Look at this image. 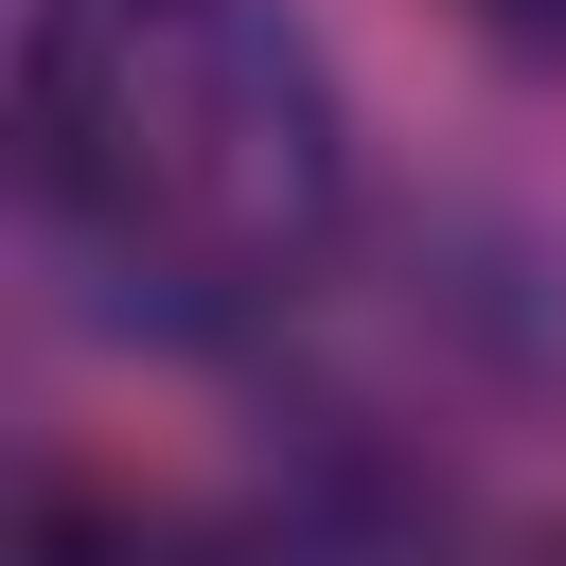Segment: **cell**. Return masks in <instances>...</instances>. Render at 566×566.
Instances as JSON below:
<instances>
[{
	"label": "cell",
	"mask_w": 566,
	"mask_h": 566,
	"mask_svg": "<svg viewBox=\"0 0 566 566\" xmlns=\"http://www.w3.org/2000/svg\"><path fill=\"white\" fill-rule=\"evenodd\" d=\"M548 566H566V548H548Z\"/></svg>",
	"instance_id": "obj_4"
},
{
	"label": "cell",
	"mask_w": 566,
	"mask_h": 566,
	"mask_svg": "<svg viewBox=\"0 0 566 566\" xmlns=\"http://www.w3.org/2000/svg\"><path fill=\"white\" fill-rule=\"evenodd\" d=\"M18 566H248L212 513H177V495H142V478H35V513H18Z\"/></svg>",
	"instance_id": "obj_2"
},
{
	"label": "cell",
	"mask_w": 566,
	"mask_h": 566,
	"mask_svg": "<svg viewBox=\"0 0 566 566\" xmlns=\"http://www.w3.org/2000/svg\"><path fill=\"white\" fill-rule=\"evenodd\" d=\"M478 35H513V53H566V0H460Z\"/></svg>",
	"instance_id": "obj_3"
},
{
	"label": "cell",
	"mask_w": 566,
	"mask_h": 566,
	"mask_svg": "<svg viewBox=\"0 0 566 566\" xmlns=\"http://www.w3.org/2000/svg\"><path fill=\"white\" fill-rule=\"evenodd\" d=\"M18 177L53 248L159 336L283 318L354 230V124L283 0H35Z\"/></svg>",
	"instance_id": "obj_1"
}]
</instances>
